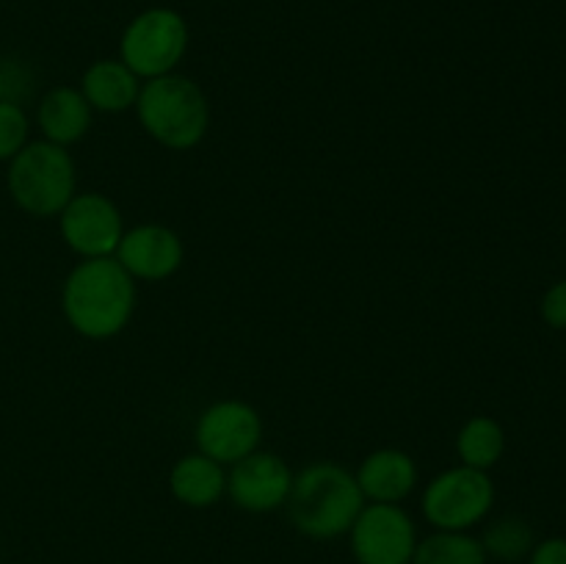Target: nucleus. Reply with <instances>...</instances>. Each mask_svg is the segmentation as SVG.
Instances as JSON below:
<instances>
[{"label": "nucleus", "mask_w": 566, "mask_h": 564, "mask_svg": "<svg viewBox=\"0 0 566 564\" xmlns=\"http://www.w3.org/2000/svg\"><path fill=\"white\" fill-rule=\"evenodd\" d=\"M136 285L114 258L77 260L61 282V313L86 341H111L130 326Z\"/></svg>", "instance_id": "1"}, {"label": "nucleus", "mask_w": 566, "mask_h": 564, "mask_svg": "<svg viewBox=\"0 0 566 564\" xmlns=\"http://www.w3.org/2000/svg\"><path fill=\"white\" fill-rule=\"evenodd\" d=\"M31 142V119L22 103H0V164H9Z\"/></svg>", "instance_id": "19"}, {"label": "nucleus", "mask_w": 566, "mask_h": 564, "mask_svg": "<svg viewBox=\"0 0 566 564\" xmlns=\"http://www.w3.org/2000/svg\"><path fill=\"white\" fill-rule=\"evenodd\" d=\"M539 315L551 330L566 332V280L553 282L539 299Z\"/></svg>", "instance_id": "20"}, {"label": "nucleus", "mask_w": 566, "mask_h": 564, "mask_svg": "<svg viewBox=\"0 0 566 564\" xmlns=\"http://www.w3.org/2000/svg\"><path fill=\"white\" fill-rule=\"evenodd\" d=\"M133 111L144 133L171 153L199 147L210 130L208 94L193 77L180 72L144 81Z\"/></svg>", "instance_id": "3"}, {"label": "nucleus", "mask_w": 566, "mask_h": 564, "mask_svg": "<svg viewBox=\"0 0 566 564\" xmlns=\"http://www.w3.org/2000/svg\"><path fill=\"white\" fill-rule=\"evenodd\" d=\"M55 219L61 241L81 260L114 258L127 230L119 205L99 191H77Z\"/></svg>", "instance_id": "9"}, {"label": "nucleus", "mask_w": 566, "mask_h": 564, "mask_svg": "<svg viewBox=\"0 0 566 564\" xmlns=\"http://www.w3.org/2000/svg\"><path fill=\"white\" fill-rule=\"evenodd\" d=\"M114 260L136 282H164L186 263V243L180 232L158 221L127 227L116 247Z\"/></svg>", "instance_id": "11"}, {"label": "nucleus", "mask_w": 566, "mask_h": 564, "mask_svg": "<svg viewBox=\"0 0 566 564\" xmlns=\"http://www.w3.org/2000/svg\"><path fill=\"white\" fill-rule=\"evenodd\" d=\"M169 492L188 509H210L227 495V468L205 453H182L169 470Z\"/></svg>", "instance_id": "15"}, {"label": "nucleus", "mask_w": 566, "mask_h": 564, "mask_svg": "<svg viewBox=\"0 0 566 564\" xmlns=\"http://www.w3.org/2000/svg\"><path fill=\"white\" fill-rule=\"evenodd\" d=\"M28 92V75L14 61H0V103H22V94Z\"/></svg>", "instance_id": "21"}, {"label": "nucleus", "mask_w": 566, "mask_h": 564, "mask_svg": "<svg viewBox=\"0 0 566 564\" xmlns=\"http://www.w3.org/2000/svg\"><path fill=\"white\" fill-rule=\"evenodd\" d=\"M285 506L298 534L315 542H329L352 531L365 498L352 470L340 462L318 459L293 473Z\"/></svg>", "instance_id": "2"}, {"label": "nucleus", "mask_w": 566, "mask_h": 564, "mask_svg": "<svg viewBox=\"0 0 566 564\" xmlns=\"http://www.w3.org/2000/svg\"><path fill=\"white\" fill-rule=\"evenodd\" d=\"M528 564H566V540L564 536H547L536 542L528 553Z\"/></svg>", "instance_id": "22"}, {"label": "nucleus", "mask_w": 566, "mask_h": 564, "mask_svg": "<svg viewBox=\"0 0 566 564\" xmlns=\"http://www.w3.org/2000/svg\"><path fill=\"white\" fill-rule=\"evenodd\" d=\"M346 536L357 564H412L420 540L401 503H365Z\"/></svg>", "instance_id": "7"}, {"label": "nucleus", "mask_w": 566, "mask_h": 564, "mask_svg": "<svg viewBox=\"0 0 566 564\" xmlns=\"http://www.w3.org/2000/svg\"><path fill=\"white\" fill-rule=\"evenodd\" d=\"M412 564H490V558L470 531H431L418 540Z\"/></svg>", "instance_id": "17"}, {"label": "nucleus", "mask_w": 566, "mask_h": 564, "mask_svg": "<svg viewBox=\"0 0 566 564\" xmlns=\"http://www.w3.org/2000/svg\"><path fill=\"white\" fill-rule=\"evenodd\" d=\"M94 119L92 105L86 103L83 92L77 86H61L48 88L39 97L36 105V127L42 133L44 142H53L59 147L70 149L72 144L81 142L88 133Z\"/></svg>", "instance_id": "13"}, {"label": "nucleus", "mask_w": 566, "mask_h": 564, "mask_svg": "<svg viewBox=\"0 0 566 564\" xmlns=\"http://www.w3.org/2000/svg\"><path fill=\"white\" fill-rule=\"evenodd\" d=\"M495 506V481L486 470L453 464L437 473L420 495V512L434 531H473Z\"/></svg>", "instance_id": "6"}, {"label": "nucleus", "mask_w": 566, "mask_h": 564, "mask_svg": "<svg viewBox=\"0 0 566 564\" xmlns=\"http://www.w3.org/2000/svg\"><path fill=\"white\" fill-rule=\"evenodd\" d=\"M365 503H403L420 479L418 462L403 448H376L354 470Z\"/></svg>", "instance_id": "12"}, {"label": "nucleus", "mask_w": 566, "mask_h": 564, "mask_svg": "<svg viewBox=\"0 0 566 564\" xmlns=\"http://www.w3.org/2000/svg\"><path fill=\"white\" fill-rule=\"evenodd\" d=\"M142 77L119 59H97L81 77V92L94 114H125L136 108Z\"/></svg>", "instance_id": "14"}, {"label": "nucleus", "mask_w": 566, "mask_h": 564, "mask_svg": "<svg viewBox=\"0 0 566 564\" xmlns=\"http://www.w3.org/2000/svg\"><path fill=\"white\" fill-rule=\"evenodd\" d=\"M6 191L22 213L55 219L77 194V166L66 147L31 138L6 166Z\"/></svg>", "instance_id": "4"}, {"label": "nucleus", "mask_w": 566, "mask_h": 564, "mask_svg": "<svg viewBox=\"0 0 566 564\" xmlns=\"http://www.w3.org/2000/svg\"><path fill=\"white\" fill-rule=\"evenodd\" d=\"M481 545H484L486 558H495V562H523L528 558V553L534 551L536 536L531 529L528 520L517 518V514H503V518L492 520L484 529V534L479 536Z\"/></svg>", "instance_id": "18"}, {"label": "nucleus", "mask_w": 566, "mask_h": 564, "mask_svg": "<svg viewBox=\"0 0 566 564\" xmlns=\"http://www.w3.org/2000/svg\"><path fill=\"white\" fill-rule=\"evenodd\" d=\"M291 484V464L280 453L263 448L227 468V498L249 514H269L285 506Z\"/></svg>", "instance_id": "10"}, {"label": "nucleus", "mask_w": 566, "mask_h": 564, "mask_svg": "<svg viewBox=\"0 0 566 564\" xmlns=\"http://www.w3.org/2000/svg\"><path fill=\"white\" fill-rule=\"evenodd\" d=\"M193 442L199 453L230 468L258 451L263 442V418L249 401L221 398L199 412L193 424Z\"/></svg>", "instance_id": "8"}, {"label": "nucleus", "mask_w": 566, "mask_h": 564, "mask_svg": "<svg viewBox=\"0 0 566 564\" xmlns=\"http://www.w3.org/2000/svg\"><path fill=\"white\" fill-rule=\"evenodd\" d=\"M459 464L490 473L506 453V429L492 415H473L457 435Z\"/></svg>", "instance_id": "16"}, {"label": "nucleus", "mask_w": 566, "mask_h": 564, "mask_svg": "<svg viewBox=\"0 0 566 564\" xmlns=\"http://www.w3.org/2000/svg\"><path fill=\"white\" fill-rule=\"evenodd\" d=\"M188 22L180 11L169 6H153L144 9L127 22L119 39L122 64L130 66L142 81L177 72L188 50Z\"/></svg>", "instance_id": "5"}]
</instances>
